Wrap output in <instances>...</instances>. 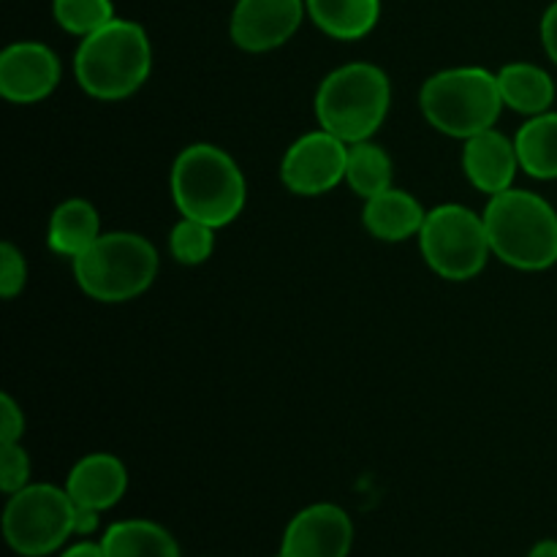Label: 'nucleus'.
<instances>
[{
	"instance_id": "16",
	"label": "nucleus",
	"mask_w": 557,
	"mask_h": 557,
	"mask_svg": "<svg viewBox=\"0 0 557 557\" xmlns=\"http://www.w3.org/2000/svg\"><path fill=\"white\" fill-rule=\"evenodd\" d=\"M101 237V218L87 199H69L49 218L47 243L54 253L76 259Z\"/></svg>"
},
{
	"instance_id": "7",
	"label": "nucleus",
	"mask_w": 557,
	"mask_h": 557,
	"mask_svg": "<svg viewBox=\"0 0 557 557\" xmlns=\"http://www.w3.org/2000/svg\"><path fill=\"white\" fill-rule=\"evenodd\" d=\"M419 248L430 270L444 281H471L493 253L484 218L462 205L430 210L419 232Z\"/></svg>"
},
{
	"instance_id": "24",
	"label": "nucleus",
	"mask_w": 557,
	"mask_h": 557,
	"mask_svg": "<svg viewBox=\"0 0 557 557\" xmlns=\"http://www.w3.org/2000/svg\"><path fill=\"white\" fill-rule=\"evenodd\" d=\"M30 479V457L20 444H0V490L5 495L20 493Z\"/></svg>"
},
{
	"instance_id": "13",
	"label": "nucleus",
	"mask_w": 557,
	"mask_h": 557,
	"mask_svg": "<svg viewBox=\"0 0 557 557\" xmlns=\"http://www.w3.org/2000/svg\"><path fill=\"white\" fill-rule=\"evenodd\" d=\"M462 169L473 188H479L487 196H498L511 188L520 169L515 141L506 139L500 131L490 128L482 134L466 139L462 147Z\"/></svg>"
},
{
	"instance_id": "17",
	"label": "nucleus",
	"mask_w": 557,
	"mask_h": 557,
	"mask_svg": "<svg viewBox=\"0 0 557 557\" xmlns=\"http://www.w3.org/2000/svg\"><path fill=\"white\" fill-rule=\"evenodd\" d=\"M500 98L509 109L522 114L549 112L555 101V82L544 69L533 63H509L498 71Z\"/></svg>"
},
{
	"instance_id": "9",
	"label": "nucleus",
	"mask_w": 557,
	"mask_h": 557,
	"mask_svg": "<svg viewBox=\"0 0 557 557\" xmlns=\"http://www.w3.org/2000/svg\"><path fill=\"white\" fill-rule=\"evenodd\" d=\"M348 145L330 131H310L286 150L281 180L292 194L321 196L346 180Z\"/></svg>"
},
{
	"instance_id": "11",
	"label": "nucleus",
	"mask_w": 557,
	"mask_h": 557,
	"mask_svg": "<svg viewBox=\"0 0 557 557\" xmlns=\"http://www.w3.org/2000/svg\"><path fill=\"white\" fill-rule=\"evenodd\" d=\"M305 0H239L232 14V41L245 52H270L299 30Z\"/></svg>"
},
{
	"instance_id": "30",
	"label": "nucleus",
	"mask_w": 557,
	"mask_h": 557,
	"mask_svg": "<svg viewBox=\"0 0 557 557\" xmlns=\"http://www.w3.org/2000/svg\"><path fill=\"white\" fill-rule=\"evenodd\" d=\"M528 557H557V542H553V539H547V542H539Z\"/></svg>"
},
{
	"instance_id": "21",
	"label": "nucleus",
	"mask_w": 557,
	"mask_h": 557,
	"mask_svg": "<svg viewBox=\"0 0 557 557\" xmlns=\"http://www.w3.org/2000/svg\"><path fill=\"white\" fill-rule=\"evenodd\" d=\"M392 174H395V166H392V158L384 147L373 145L370 139L348 145L346 183L364 201L379 196L381 190L392 188Z\"/></svg>"
},
{
	"instance_id": "2",
	"label": "nucleus",
	"mask_w": 557,
	"mask_h": 557,
	"mask_svg": "<svg viewBox=\"0 0 557 557\" xmlns=\"http://www.w3.org/2000/svg\"><path fill=\"white\" fill-rule=\"evenodd\" d=\"M152 47L145 27L114 16L101 30L82 38L74 74L82 90L98 101H123L147 82Z\"/></svg>"
},
{
	"instance_id": "20",
	"label": "nucleus",
	"mask_w": 557,
	"mask_h": 557,
	"mask_svg": "<svg viewBox=\"0 0 557 557\" xmlns=\"http://www.w3.org/2000/svg\"><path fill=\"white\" fill-rule=\"evenodd\" d=\"M520 169L536 180H557V112H544L517 131Z\"/></svg>"
},
{
	"instance_id": "1",
	"label": "nucleus",
	"mask_w": 557,
	"mask_h": 557,
	"mask_svg": "<svg viewBox=\"0 0 557 557\" xmlns=\"http://www.w3.org/2000/svg\"><path fill=\"white\" fill-rule=\"evenodd\" d=\"M172 199L183 218L223 228L245 210L248 185L243 169L215 145H190L174 158Z\"/></svg>"
},
{
	"instance_id": "14",
	"label": "nucleus",
	"mask_w": 557,
	"mask_h": 557,
	"mask_svg": "<svg viewBox=\"0 0 557 557\" xmlns=\"http://www.w3.org/2000/svg\"><path fill=\"white\" fill-rule=\"evenodd\" d=\"M125 487H128V471L117 457L107 455V451L82 457L71 468L69 482H65V490L76 506L98 511L112 509L125 495Z\"/></svg>"
},
{
	"instance_id": "22",
	"label": "nucleus",
	"mask_w": 557,
	"mask_h": 557,
	"mask_svg": "<svg viewBox=\"0 0 557 557\" xmlns=\"http://www.w3.org/2000/svg\"><path fill=\"white\" fill-rule=\"evenodd\" d=\"M54 20L74 36H90L114 20L112 0H54Z\"/></svg>"
},
{
	"instance_id": "4",
	"label": "nucleus",
	"mask_w": 557,
	"mask_h": 557,
	"mask_svg": "<svg viewBox=\"0 0 557 557\" xmlns=\"http://www.w3.org/2000/svg\"><path fill=\"white\" fill-rule=\"evenodd\" d=\"M389 107L392 82L373 63L341 65L315 92V117L321 128L346 145L368 141L384 125Z\"/></svg>"
},
{
	"instance_id": "12",
	"label": "nucleus",
	"mask_w": 557,
	"mask_h": 557,
	"mask_svg": "<svg viewBox=\"0 0 557 557\" xmlns=\"http://www.w3.org/2000/svg\"><path fill=\"white\" fill-rule=\"evenodd\" d=\"M60 82V60L38 41L11 44L0 54V96L11 103H38Z\"/></svg>"
},
{
	"instance_id": "15",
	"label": "nucleus",
	"mask_w": 557,
	"mask_h": 557,
	"mask_svg": "<svg viewBox=\"0 0 557 557\" xmlns=\"http://www.w3.org/2000/svg\"><path fill=\"white\" fill-rule=\"evenodd\" d=\"M424 221H428V210L406 190L386 188L364 201V228L384 243H403V239H411L413 234L419 237Z\"/></svg>"
},
{
	"instance_id": "31",
	"label": "nucleus",
	"mask_w": 557,
	"mask_h": 557,
	"mask_svg": "<svg viewBox=\"0 0 557 557\" xmlns=\"http://www.w3.org/2000/svg\"><path fill=\"white\" fill-rule=\"evenodd\" d=\"M277 557H283V555H277Z\"/></svg>"
},
{
	"instance_id": "27",
	"label": "nucleus",
	"mask_w": 557,
	"mask_h": 557,
	"mask_svg": "<svg viewBox=\"0 0 557 557\" xmlns=\"http://www.w3.org/2000/svg\"><path fill=\"white\" fill-rule=\"evenodd\" d=\"M542 44L547 49L549 60L557 65V0L544 11V20H542Z\"/></svg>"
},
{
	"instance_id": "19",
	"label": "nucleus",
	"mask_w": 557,
	"mask_h": 557,
	"mask_svg": "<svg viewBox=\"0 0 557 557\" xmlns=\"http://www.w3.org/2000/svg\"><path fill=\"white\" fill-rule=\"evenodd\" d=\"M101 547L107 557H180L172 533L150 520L114 522L103 533Z\"/></svg>"
},
{
	"instance_id": "29",
	"label": "nucleus",
	"mask_w": 557,
	"mask_h": 557,
	"mask_svg": "<svg viewBox=\"0 0 557 557\" xmlns=\"http://www.w3.org/2000/svg\"><path fill=\"white\" fill-rule=\"evenodd\" d=\"M60 557H107L103 555V547L101 544H90V542H79L74 544V547L65 549Z\"/></svg>"
},
{
	"instance_id": "26",
	"label": "nucleus",
	"mask_w": 557,
	"mask_h": 557,
	"mask_svg": "<svg viewBox=\"0 0 557 557\" xmlns=\"http://www.w3.org/2000/svg\"><path fill=\"white\" fill-rule=\"evenodd\" d=\"M22 433H25V417L22 408L16 406L14 397H0V444H20Z\"/></svg>"
},
{
	"instance_id": "18",
	"label": "nucleus",
	"mask_w": 557,
	"mask_h": 557,
	"mask_svg": "<svg viewBox=\"0 0 557 557\" xmlns=\"http://www.w3.org/2000/svg\"><path fill=\"white\" fill-rule=\"evenodd\" d=\"M305 5L310 20L337 41L364 38L381 16V0H305Z\"/></svg>"
},
{
	"instance_id": "10",
	"label": "nucleus",
	"mask_w": 557,
	"mask_h": 557,
	"mask_svg": "<svg viewBox=\"0 0 557 557\" xmlns=\"http://www.w3.org/2000/svg\"><path fill=\"white\" fill-rule=\"evenodd\" d=\"M354 544L351 517L335 504L299 511L283 533V557H348Z\"/></svg>"
},
{
	"instance_id": "8",
	"label": "nucleus",
	"mask_w": 557,
	"mask_h": 557,
	"mask_svg": "<svg viewBox=\"0 0 557 557\" xmlns=\"http://www.w3.org/2000/svg\"><path fill=\"white\" fill-rule=\"evenodd\" d=\"M76 504L69 490L54 484H27L14 493L3 511V533L16 555H52L74 533Z\"/></svg>"
},
{
	"instance_id": "25",
	"label": "nucleus",
	"mask_w": 557,
	"mask_h": 557,
	"mask_svg": "<svg viewBox=\"0 0 557 557\" xmlns=\"http://www.w3.org/2000/svg\"><path fill=\"white\" fill-rule=\"evenodd\" d=\"M27 283V261L22 250L11 243L0 245V294L3 299H14Z\"/></svg>"
},
{
	"instance_id": "28",
	"label": "nucleus",
	"mask_w": 557,
	"mask_h": 557,
	"mask_svg": "<svg viewBox=\"0 0 557 557\" xmlns=\"http://www.w3.org/2000/svg\"><path fill=\"white\" fill-rule=\"evenodd\" d=\"M101 511L98 509H87V506H76V515H74V533L79 536H87L98 528V520H101Z\"/></svg>"
},
{
	"instance_id": "6",
	"label": "nucleus",
	"mask_w": 557,
	"mask_h": 557,
	"mask_svg": "<svg viewBox=\"0 0 557 557\" xmlns=\"http://www.w3.org/2000/svg\"><path fill=\"white\" fill-rule=\"evenodd\" d=\"M74 261V277L96 302H128L145 294L158 275V250L131 232L101 234Z\"/></svg>"
},
{
	"instance_id": "23",
	"label": "nucleus",
	"mask_w": 557,
	"mask_h": 557,
	"mask_svg": "<svg viewBox=\"0 0 557 557\" xmlns=\"http://www.w3.org/2000/svg\"><path fill=\"white\" fill-rule=\"evenodd\" d=\"M215 232L218 228L207 226V223L194 221V218H183L174 223L172 234H169V248L172 256L185 267L205 264L215 250Z\"/></svg>"
},
{
	"instance_id": "5",
	"label": "nucleus",
	"mask_w": 557,
	"mask_h": 557,
	"mask_svg": "<svg viewBox=\"0 0 557 557\" xmlns=\"http://www.w3.org/2000/svg\"><path fill=\"white\" fill-rule=\"evenodd\" d=\"M419 103L428 123L455 139H471L482 131H490L498 123L500 109L506 107L500 98L498 76L476 65L430 76L419 92Z\"/></svg>"
},
{
	"instance_id": "3",
	"label": "nucleus",
	"mask_w": 557,
	"mask_h": 557,
	"mask_svg": "<svg viewBox=\"0 0 557 557\" xmlns=\"http://www.w3.org/2000/svg\"><path fill=\"white\" fill-rule=\"evenodd\" d=\"M482 218L493 256L504 264L522 272H542L557 264V212L544 196L509 188L490 196Z\"/></svg>"
}]
</instances>
